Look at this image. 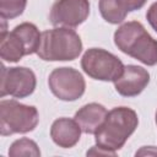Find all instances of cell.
<instances>
[{"label":"cell","instance_id":"15","mask_svg":"<svg viewBox=\"0 0 157 157\" xmlns=\"http://www.w3.org/2000/svg\"><path fill=\"white\" fill-rule=\"evenodd\" d=\"M27 0H0V16L2 20H12L23 13Z\"/></svg>","mask_w":157,"mask_h":157},{"label":"cell","instance_id":"3","mask_svg":"<svg viewBox=\"0 0 157 157\" xmlns=\"http://www.w3.org/2000/svg\"><path fill=\"white\" fill-rule=\"evenodd\" d=\"M82 52L80 36L69 27H55L42 33L37 55L44 61H71Z\"/></svg>","mask_w":157,"mask_h":157},{"label":"cell","instance_id":"5","mask_svg":"<svg viewBox=\"0 0 157 157\" xmlns=\"http://www.w3.org/2000/svg\"><path fill=\"white\" fill-rule=\"evenodd\" d=\"M82 70L98 81H115L124 71L123 61L110 52L102 48H91L81 59Z\"/></svg>","mask_w":157,"mask_h":157},{"label":"cell","instance_id":"19","mask_svg":"<svg viewBox=\"0 0 157 157\" xmlns=\"http://www.w3.org/2000/svg\"><path fill=\"white\" fill-rule=\"evenodd\" d=\"M148 156V155H152V156H157V147H153V146H144L141 147V150H139L136 152V156Z\"/></svg>","mask_w":157,"mask_h":157},{"label":"cell","instance_id":"20","mask_svg":"<svg viewBox=\"0 0 157 157\" xmlns=\"http://www.w3.org/2000/svg\"><path fill=\"white\" fill-rule=\"evenodd\" d=\"M156 124H157V112H156Z\"/></svg>","mask_w":157,"mask_h":157},{"label":"cell","instance_id":"9","mask_svg":"<svg viewBox=\"0 0 157 157\" xmlns=\"http://www.w3.org/2000/svg\"><path fill=\"white\" fill-rule=\"evenodd\" d=\"M150 74L146 69L137 65H126L124 71L114 81L115 91L123 97H136L148 85Z\"/></svg>","mask_w":157,"mask_h":157},{"label":"cell","instance_id":"2","mask_svg":"<svg viewBox=\"0 0 157 157\" xmlns=\"http://www.w3.org/2000/svg\"><path fill=\"white\" fill-rule=\"evenodd\" d=\"M139 125V118L129 107H115L108 112L103 124L94 134L96 145L115 152L120 150Z\"/></svg>","mask_w":157,"mask_h":157},{"label":"cell","instance_id":"7","mask_svg":"<svg viewBox=\"0 0 157 157\" xmlns=\"http://www.w3.org/2000/svg\"><path fill=\"white\" fill-rule=\"evenodd\" d=\"M37 85L34 72L25 66L6 67L1 65V85L0 96H11L15 98H26L31 96Z\"/></svg>","mask_w":157,"mask_h":157},{"label":"cell","instance_id":"10","mask_svg":"<svg viewBox=\"0 0 157 157\" xmlns=\"http://www.w3.org/2000/svg\"><path fill=\"white\" fill-rule=\"evenodd\" d=\"M81 128L75 119L59 118L53 121L50 128V137L55 145L63 148L74 147L81 137Z\"/></svg>","mask_w":157,"mask_h":157},{"label":"cell","instance_id":"14","mask_svg":"<svg viewBox=\"0 0 157 157\" xmlns=\"http://www.w3.org/2000/svg\"><path fill=\"white\" fill-rule=\"evenodd\" d=\"M9 156L11 157H39L40 156V150L38 145L28 139V137H21L16 141H13L9 148Z\"/></svg>","mask_w":157,"mask_h":157},{"label":"cell","instance_id":"12","mask_svg":"<svg viewBox=\"0 0 157 157\" xmlns=\"http://www.w3.org/2000/svg\"><path fill=\"white\" fill-rule=\"evenodd\" d=\"M25 55H28L27 48L22 38L12 29L11 32H1L0 34V56L4 61L17 63Z\"/></svg>","mask_w":157,"mask_h":157},{"label":"cell","instance_id":"13","mask_svg":"<svg viewBox=\"0 0 157 157\" xmlns=\"http://www.w3.org/2000/svg\"><path fill=\"white\" fill-rule=\"evenodd\" d=\"M98 9L103 20L112 25L121 23L128 15V11L119 0H99Z\"/></svg>","mask_w":157,"mask_h":157},{"label":"cell","instance_id":"16","mask_svg":"<svg viewBox=\"0 0 157 157\" xmlns=\"http://www.w3.org/2000/svg\"><path fill=\"white\" fill-rule=\"evenodd\" d=\"M146 18H147L150 26L157 32V1L153 2L148 7V10L146 12Z\"/></svg>","mask_w":157,"mask_h":157},{"label":"cell","instance_id":"4","mask_svg":"<svg viewBox=\"0 0 157 157\" xmlns=\"http://www.w3.org/2000/svg\"><path fill=\"white\" fill-rule=\"evenodd\" d=\"M39 121L36 107L22 104L16 99H2L0 102V134H26L33 131Z\"/></svg>","mask_w":157,"mask_h":157},{"label":"cell","instance_id":"6","mask_svg":"<svg viewBox=\"0 0 157 157\" xmlns=\"http://www.w3.org/2000/svg\"><path fill=\"white\" fill-rule=\"evenodd\" d=\"M48 85L52 93L65 102H72L81 98L86 90V82L82 74L74 67H56L48 77Z\"/></svg>","mask_w":157,"mask_h":157},{"label":"cell","instance_id":"1","mask_svg":"<svg viewBox=\"0 0 157 157\" xmlns=\"http://www.w3.org/2000/svg\"><path fill=\"white\" fill-rule=\"evenodd\" d=\"M114 44L120 52L147 66L157 64V39L139 21H129L114 32Z\"/></svg>","mask_w":157,"mask_h":157},{"label":"cell","instance_id":"18","mask_svg":"<svg viewBox=\"0 0 157 157\" xmlns=\"http://www.w3.org/2000/svg\"><path fill=\"white\" fill-rule=\"evenodd\" d=\"M88 155H103V156H115L117 153L115 152H112V151H108V150H104V148H102V147H99V146H93L91 150H88L87 151V156Z\"/></svg>","mask_w":157,"mask_h":157},{"label":"cell","instance_id":"17","mask_svg":"<svg viewBox=\"0 0 157 157\" xmlns=\"http://www.w3.org/2000/svg\"><path fill=\"white\" fill-rule=\"evenodd\" d=\"M121 2V5L125 7V10L128 12L135 11V10H140L147 0H119Z\"/></svg>","mask_w":157,"mask_h":157},{"label":"cell","instance_id":"8","mask_svg":"<svg viewBox=\"0 0 157 157\" xmlns=\"http://www.w3.org/2000/svg\"><path fill=\"white\" fill-rule=\"evenodd\" d=\"M88 15V0H56L52 6L49 20L53 26L75 28L83 23Z\"/></svg>","mask_w":157,"mask_h":157},{"label":"cell","instance_id":"11","mask_svg":"<svg viewBox=\"0 0 157 157\" xmlns=\"http://www.w3.org/2000/svg\"><path fill=\"white\" fill-rule=\"evenodd\" d=\"M108 110L104 105L99 103H88L81 107L76 113L74 119L80 125L82 132L85 134H96V131L103 124Z\"/></svg>","mask_w":157,"mask_h":157}]
</instances>
